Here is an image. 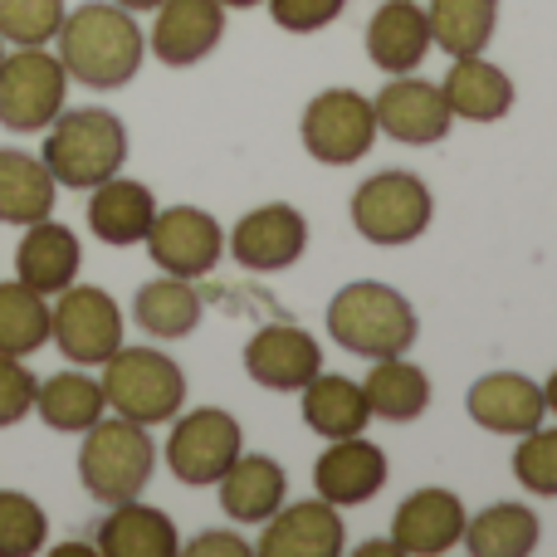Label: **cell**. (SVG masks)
I'll list each match as a JSON object with an SVG mask.
<instances>
[{"label":"cell","instance_id":"obj_13","mask_svg":"<svg viewBox=\"0 0 557 557\" xmlns=\"http://www.w3.org/2000/svg\"><path fill=\"white\" fill-rule=\"evenodd\" d=\"M308 250V221L298 206L288 201H270V206H255L250 215H240L231 235V255L240 270L250 274H278L288 264H298Z\"/></svg>","mask_w":557,"mask_h":557},{"label":"cell","instance_id":"obj_2","mask_svg":"<svg viewBox=\"0 0 557 557\" xmlns=\"http://www.w3.org/2000/svg\"><path fill=\"white\" fill-rule=\"evenodd\" d=\"M327 333H333V343L343 352L376 362V357L411 352L421 318H416L411 298L401 288L376 284V278H352L327 304Z\"/></svg>","mask_w":557,"mask_h":557},{"label":"cell","instance_id":"obj_33","mask_svg":"<svg viewBox=\"0 0 557 557\" xmlns=\"http://www.w3.org/2000/svg\"><path fill=\"white\" fill-rule=\"evenodd\" d=\"M49 343V298L35 294L29 284L10 278L0 284V352L29 357Z\"/></svg>","mask_w":557,"mask_h":557},{"label":"cell","instance_id":"obj_17","mask_svg":"<svg viewBox=\"0 0 557 557\" xmlns=\"http://www.w3.org/2000/svg\"><path fill=\"white\" fill-rule=\"evenodd\" d=\"M260 557H337L347 543L343 513L327 499H304V504H278V513L260 523Z\"/></svg>","mask_w":557,"mask_h":557},{"label":"cell","instance_id":"obj_41","mask_svg":"<svg viewBox=\"0 0 557 557\" xmlns=\"http://www.w3.org/2000/svg\"><path fill=\"white\" fill-rule=\"evenodd\" d=\"M113 5L133 10V15H147V10H157V5H162V0H113Z\"/></svg>","mask_w":557,"mask_h":557},{"label":"cell","instance_id":"obj_22","mask_svg":"<svg viewBox=\"0 0 557 557\" xmlns=\"http://www.w3.org/2000/svg\"><path fill=\"white\" fill-rule=\"evenodd\" d=\"M431 54V20L416 0H386L367 20V59L382 74H411Z\"/></svg>","mask_w":557,"mask_h":557},{"label":"cell","instance_id":"obj_23","mask_svg":"<svg viewBox=\"0 0 557 557\" xmlns=\"http://www.w3.org/2000/svg\"><path fill=\"white\" fill-rule=\"evenodd\" d=\"M152 215H157L152 186L127 182V176H108V182H98L94 196H88V231L103 245H113V250L143 245Z\"/></svg>","mask_w":557,"mask_h":557},{"label":"cell","instance_id":"obj_11","mask_svg":"<svg viewBox=\"0 0 557 557\" xmlns=\"http://www.w3.org/2000/svg\"><path fill=\"white\" fill-rule=\"evenodd\" d=\"M143 245L157 270L191 278V284L211 274L225 255L221 225H215V215H206L201 206H166V211H157Z\"/></svg>","mask_w":557,"mask_h":557},{"label":"cell","instance_id":"obj_5","mask_svg":"<svg viewBox=\"0 0 557 557\" xmlns=\"http://www.w3.org/2000/svg\"><path fill=\"white\" fill-rule=\"evenodd\" d=\"M152 470H157V445L147 435V425L137 421H94L84 431V445H78V484L94 494L98 504H123V499H137V494L152 484Z\"/></svg>","mask_w":557,"mask_h":557},{"label":"cell","instance_id":"obj_42","mask_svg":"<svg viewBox=\"0 0 557 557\" xmlns=\"http://www.w3.org/2000/svg\"><path fill=\"white\" fill-rule=\"evenodd\" d=\"M543 406H548V416H557V372L548 376V386H543Z\"/></svg>","mask_w":557,"mask_h":557},{"label":"cell","instance_id":"obj_37","mask_svg":"<svg viewBox=\"0 0 557 557\" xmlns=\"http://www.w3.org/2000/svg\"><path fill=\"white\" fill-rule=\"evenodd\" d=\"M35 386H39V376L25 367V357L0 352V431H5V425H20L29 411H35Z\"/></svg>","mask_w":557,"mask_h":557},{"label":"cell","instance_id":"obj_39","mask_svg":"<svg viewBox=\"0 0 557 557\" xmlns=\"http://www.w3.org/2000/svg\"><path fill=\"white\" fill-rule=\"evenodd\" d=\"M186 557H250L255 548L245 539H235V533H225V529H211V533H196L191 543L182 548Z\"/></svg>","mask_w":557,"mask_h":557},{"label":"cell","instance_id":"obj_4","mask_svg":"<svg viewBox=\"0 0 557 557\" xmlns=\"http://www.w3.org/2000/svg\"><path fill=\"white\" fill-rule=\"evenodd\" d=\"M103 401L113 416L137 425H166L186 406V372L162 347H117L103 362Z\"/></svg>","mask_w":557,"mask_h":557},{"label":"cell","instance_id":"obj_16","mask_svg":"<svg viewBox=\"0 0 557 557\" xmlns=\"http://www.w3.org/2000/svg\"><path fill=\"white\" fill-rule=\"evenodd\" d=\"M386 450L367 435H347V441H327V450L313 465V494L327 499L333 509H352L382 494L386 484Z\"/></svg>","mask_w":557,"mask_h":557},{"label":"cell","instance_id":"obj_40","mask_svg":"<svg viewBox=\"0 0 557 557\" xmlns=\"http://www.w3.org/2000/svg\"><path fill=\"white\" fill-rule=\"evenodd\" d=\"M357 557H401V548H396V539H376V543H362Z\"/></svg>","mask_w":557,"mask_h":557},{"label":"cell","instance_id":"obj_31","mask_svg":"<svg viewBox=\"0 0 557 557\" xmlns=\"http://www.w3.org/2000/svg\"><path fill=\"white\" fill-rule=\"evenodd\" d=\"M539 513L529 504H490L474 519H465V548L474 557H529L539 553Z\"/></svg>","mask_w":557,"mask_h":557},{"label":"cell","instance_id":"obj_6","mask_svg":"<svg viewBox=\"0 0 557 557\" xmlns=\"http://www.w3.org/2000/svg\"><path fill=\"white\" fill-rule=\"evenodd\" d=\"M347 211H352V231L367 245L396 250V245H411L431 231L435 196L416 172H396L392 166V172H376L372 182L357 186Z\"/></svg>","mask_w":557,"mask_h":557},{"label":"cell","instance_id":"obj_36","mask_svg":"<svg viewBox=\"0 0 557 557\" xmlns=\"http://www.w3.org/2000/svg\"><path fill=\"white\" fill-rule=\"evenodd\" d=\"M513 480H519L529 494L557 499V425H533L529 435H519Z\"/></svg>","mask_w":557,"mask_h":557},{"label":"cell","instance_id":"obj_19","mask_svg":"<svg viewBox=\"0 0 557 557\" xmlns=\"http://www.w3.org/2000/svg\"><path fill=\"white\" fill-rule=\"evenodd\" d=\"M465 411H470V421L480 425V431L490 435H529L533 425H543V416H548V406H543V386L529 382V376L519 372H484L480 382L470 386V396H465Z\"/></svg>","mask_w":557,"mask_h":557},{"label":"cell","instance_id":"obj_29","mask_svg":"<svg viewBox=\"0 0 557 557\" xmlns=\"http://www.w3.org/2000/svg\"><path fill=\"white\" fill-rule=\"evenodd\" d=\"M201 294H196L191 278H176V274H162L152 278V284L137 288L133 298V318L137 327H143L147 337H162V343H172V337H191L196 327H201Z\"/></svg>","mask_w":557,"mask_h":557},{"label":"cell","instance_id":"obj_38","mask_svg":"<svg viewBox=\"0 0 557 557\" xmlns=\"http://www.w3.org/2000/svg\"><path fill=\"white\" fill-rule=\"evenodd\" d=\"M274 15L278 29H288V35H313V29L333 25L337 15L347 10V0H264Z\"/></svg>","mask_w":557,"mask_h":557},{"label":"cell","instance_id":"obj_20","mask_svg":"<svg viewBox=\"0 0 557 557\" xmlns=\"http://www.w3.org/2000/svg\"><path fill=\"white\" fill-rule=\"evenodd\" d=\"M78 264H84V245H78V235L69 231V225L49 221V215L35 221V225H25L20 250H15V278L20 284H29L35 294L54 298L78 278Z\"/></svg>","mask_w":557,"mask_h":557},{"label":"cell","instance_id":"obj_24","mask_svg":"<svg viewBox=\"0 0 557 557\" xmlns=\"http://www.w3.org/2000/svg\"><path fill=\"white\" fill-rule=\"evenodd\" d=\"M441 94L450 103V117L460 123H499L513 108V78L484 54H465L450 64Z\"/></svg>","mask_w":557,"mask_h":557},{"label":"cell","instance_id":"obj_14","mask_svg":"<svg viewBox=\"0 0 557 557\" xmlns=\"http://www.w3.org/2000/svg\"><path fill=\"white\" fill-rule=\"evenodd\" d=\"M152 35L147 49L166 69H191L206 54H215L225 39V5L221 0H162L152 10Z\"/></svg>","mask_w":557,"mask_h":557},{"label":"cell","instance_id":"obj_27","mask_svg":"<svg viewBox=\"0 0 557 557\" xmlns=\"http://www.w3.org/2000/svg\"><path fill=\"white\" fill-rule=\"evenodd\" d=\"M54 191L59 182L49 176L45 157L0 147V225H35L54 215Z\"/></svg>","mask_w":557,"mask_h":557},{"label":"cell","instance_id":"obj_34","mask_svg":"<svg viewBox=\"0 0 557 557\" xmlns=\"http://www.w3.org/2000/svg\"><path fill=\"white\" fill-rule=\"evenodd\" d=\"M49 539V519L29 494L0 490V557H35Z\"/></svg>","mask_w":557,"mask_h":557},{"label":"cell","instance_id":"obj_9","mask_svg":"<svg viewBox=\"0 0 557 557\" xmlns=\"http://www.w3.org/2000/svg\"><path fill=\"white\" fill-rule=\"evenodd\" d=\"M298 137H304V152L323 166L362 162L376 143L372 98H362L357 88H323V94L304 108Z\"/></svg>","mask_w":557,"mask_h":557},{"label":"cell","instance_id":"obj_10","mask_svg":"<svg viewBox=\"0 0 557 557\" xmlns=\"http://www.w3.org/2000/svg\"><path fill=\"white\" fill-rule=\"evenodd\" d=\"M245 450V431L231 411L221 406H201L191 416H176L172 435H166V470L191 490H211L235 455Z\"/></svg>","mask_w":557,"mask_h":557},{"label":"cell","instance_id":"obj_8","mask_svg":"<svg viewBox=\"0 0 557 557\" xmlns=\"http://www.w3.org/2000/svg\"><path fill=\"white\" fill-rule=\"evenodd\" d=\"M49 304V343L74 367H103L123 347V308L98 284H69Z\"/></svg>","mask_w":557,"mask_h":557},{"label":"cell","instance_id":"obj_28","mask_svg":"<svg viewBox=\"0 0 557 557\" xmlns=\"http://www.w3.org/2000/svg\"><path fill=\"white\" fill-rule=\"evenodd\" d=\"M362 396H367L376 421L406 425V421H421L425 406H431V376H425L406 352L376 357L367 382H362Z\"/></svg>","mask_w":557,"mask_h":557},{"label":"cell","instance_id":"obj_18","mask_svg":"<svg viewBox=\"0 0 557 557\" xmlns=\"http://www.w3.org/2000/svg\"><path fill=\"white\" fill-rule=\"evenodd\" d=\"M465 504L450 490H416L411 499H401V509L392 513V539L401 557H441L460 548L465 539Z\"/></svg>","mask_w":557,"mask_h":557},{"label":"cell","instance_id":"obj_32","mask_svg":"<svg viewBox=\"0 0 557 557\" xmlns=\"http://www.w3.org/2000/svg\"><path fill=\"white\" fill-rule=\"evenodd\" d=\"M425 20H431V45H441L450 59L484 54L499 25V0H431Z\"/></svg>","mask_w":557,"mask_h":557},{"label":"cell","instance_id":"obj_12","mask_svg":"<svg viewBox=\"0 0 557 557\" xmlns=\"http://www.w3.org/2000/svg\"><path fill=\"white\" fill-rule=\"evenodd\" d=\"M376 133H386L401 147H435L450 133V103H445L441 84L416 74H392V84L372 98Z\"/></svg>","mask_w":557,"mask_h":557},{"label":"cell","instance_id":"obj_44","mask_svg":"<svg viewBox=\"0 0 557 557\" xmlns=\"http://www.w3.org/2000/svg\"><path fill=\"white\" fill-rule=\"evenodd\" d=\"M0 59H5V39H0Z\"/></svg>","mask_w":557,"mask_h":557},{"label":"cell","instance_id":"obj_7","mask_svg":"<svg viewBox=\"0 0 557 557\" xmlns=\"http://www.w3.org/2000/svg\"><path fill=\"white\" fill-rule=\"evenodd\" d=\"M69 98V74L45 45H20L0 59V127L10 133H45Z\"/></svg>","mask_w":557,"mask_h":557},{"label":"cell","instance_id":"obj_15","mask_svg":"<svg viewBox=\"0 0 557 557\" xmlns=\"http://www.w3.org/2000/svg\"><path fill=\"white\" fill-rule=\"evenodd\" d=\"M245 372L264 392H304L323 372V347L298 323H270L245 343Z\"/></svg>","mask_w":557,"mask_h":557},{"label":"cell","instance_id":"obj_26","mask_svg":"<svg viewBox=\"0 0 557 557\" xmlns=\"http://www.w3.org/2000/svg\"><path fill=\"white\" fill-rule=\"evenodd\" d=\"M304 421L313 435L323 441H347V435H362L367 421H372V406L362 396V382L352 376H337V372H318L313 382L304 386Z\"/></svg>","mask_w":557,"mask_h":557},{"label":"cell","instance_id":"obj_30","mask_svg":"<svg viewBox=\"0 0 557 557\" xmlns=\"http://www.w3.org/2000/svg\"><path fill=\"white\" fill-rule=\"evenodd\" d=\"M35 411L49 431L59 435H84L94 421L108 416V401H103V386L98 376H84V372H59V376H45L35 386Z\"/></svg>","mask_w":557,"mask_h":557},{"label":"cell","instance_id":"obj_35","mask_svg":"<svg viewBox=\"0 0 557 557\" xmlns=\"http://www.w3.org/2000/svg\"><path fill=\"white\" fill-rule=\"evenodd\" d=\"M64 25V0H0V39L5 45H49Z\"/></svg>","mask_w":557,"mask_h":557},{"label":"cell","instance_id":"obj_43","mask_svg":"<svg viewBox=\"0 0 557 557\" xmlns=\"http://www.w3.org/2000/svg\"><path fill=\"white\" fill-rule=\"evenodd\" d=\"M225 10H255V5H264V0H221Z\"/></svg>","mask_w":557,"mask_h":557},{"label":"cell","instance_id":"obj_3","mask_svg":"<svg viewBox=\"0 0 557 557\" xmlns=\"http://www.w3.org/2000/svg\"><path fill=\"white\" fill-rule=\"evenodd\" d=\"M45 166L69 191H94L98 182L123 172L127 162V127L108 108H74L45 127Z\"/></svg>","mask_w":557,"mask_h":557},{"label":"cell","instance_id":"obj_1","mask_svg":"<svg viewBox=\"0 0 557 557\" xmlns=\"http://www.w3.org/2000/svg\"><path fill=\"white\" fill-rule=\"evenodd\" d=\"M54 39L64 74L78 78L84 88H98V94L133 84L147 54V35L137 15L113 0H88L78 10H64V25Z\"/></svg>","mask_w":557,"mask_h":557},{"label":"cell","instance_id":"obj_21","mask_svg":"<svg viewBox=\"0 0 557 557\" xmlns=\"http://www.w3.org/2000/svg\"><path fill=\"white\" fill-rule=\"evenodd\" d=\"M221 490V509L231 523H264L278 513V504L288 499V474L274 455H235V465L215 480Z\"/></svg>","mask_w":557,"mask_h":557},{"label":"cell","instance_id":"obj_25","mask_svg":"<svg viewBox=\"0 0 557 557\" xmlns=\"http://www.w3.org/2000/svg\"><path fill=\"white\" fill-rule=\"evenodd\" d=\"M94 548L103 557H176L182 543H176V523L162 509H152L143 499H123L98 523Z\"/></svg>","mask_w":557,"mask_h":557}]
</instances>
